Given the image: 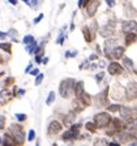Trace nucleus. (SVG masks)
<instances>
[{
	"label": "nucleus",
	"mask_w": 137,
	"mask_h": 146,
	"mask_svg": "<svg viewBox=\"0 0 137 146\" xmlns=\"http://www.w3.org/2000/svg\"><path fill=\"white\" fill-rule=\"evenodd\" d=\"M9 134L13 137V140L16 141V145H24L25 142V132L24 128L20 124H12L8 128Z\"/></svg>",
	"instance_id": "obj_1"
},
{
	"label": "nucleus",
	"mask_w": 137,
	"mask_h": 146,
	"mask_svg": "<svg viewBox=\"0 0 137 146\" xmlns=\"http://www.w3.org/2000/svg\"><path fill=\"white\" fill-rule=\"evenodd\" d=\"M74 85H76V81L73 78H67L63 80L60 82V86H59V93H60L61 98H69V95L72 93H74Z\"/></svg>",
	"instance_id": "obj_2"
},
{
	"label": "nucleus",
	"mask_w": 137,
	"mask_h": 146,
	"mask_svg": "<svg viewBox=\"0 0 137 146\" xmlns=\"http://www.w3.org/2000/svg\"><path fill=\"white\" fill-rule=\"evenodd\" d=\"M112 117L111 115L107 112H99L94 116V124L97 125V128H104L107 125H110Z\"/></svg>",
	"instance_id": "obj_3"
},
{
	"label": "nucleus",
	"mask_w": 137,
	"mask_h": 146,
	"mask_svg": "<svg viewBox=\"0 0 137 146\" xmlns=\"http://www.w3.org/2000/svg\"><path fill=\"white\" fill-rule=\"evenodd\" d=\"M80 128H81V124H73L70 127L69 131H67L65 133L61 136L63 141H72V140H76L77 137H78V131Z\"/></svg>",
	"instance_id": "obj_4"
},
{
	"label": "nucleus",
	"mask_w": 137,
	"mask_h": 146,
	"mask_svg": "<svg viewBox=\"0 0 137 146\" xmlns=\"http://www.w3.org/2000/svg\"><path fill=\"white\" fill-rule=\"evenodd\" d=\"M99 4H100L99 0H91V1H89V3L84 7V8H85V16L86 17H93V16L95 15V12H97Z\"/></svg>",
	"instance_id": "obj_5"
},
{
	"label": "nucleus",
	"mask_w": 137,
	"mask_h": 146,
	"mask_svg": "<svg viewBox=\"0 0 137 146\" xmlns=\"http://www.w3.org/2000/svg\"><path fill=\"white\" fill-rule=\"evenodd\" d=\"M125 98L128 100H133L137 98V82H129L125 88Z\"/></svg>",
	"instance_id": "obj_6"
},
{
	"label": "nucleus",
	"mask_w": 137,
	"mask_h": 146,
	"mask_svg": "<svg viewBox=\"0 0 137 146\" xmlns=\"http://www.w3.org/2000/svg\"><path fill=\"white\" fill-rule=\"evenodd\" d=\"M114 33H115V25H114V22H108L107 25H104V26H102L99 29V34L102 36H104V38L111 36Z\"/></svg>",
	"instance_id": "obj_7"
},
{
	"label": "nucleus",
	"mask_w": 137,
	"mask_h": 146,
	"mask_svg": "<svg viewBox=\"0 0 137 146\" xmlns=\"http://www.w3.org/2000/svg\"><path fill=\"white\" fill-rule=\"evenodd\" d=\"M61 129H63V125H61V123L54 120V121H51L49 124V128H47V134H49V136L58 134L59 132H61Z\"/></svg>",
	"instance_id": "obj_8"
},
{
	"label": "nucleus",
	"mask_w": 137,
	"mask_h": 146,
	"mask_svg": "<svg viewBox=\"0 0 137 146\" xmlns=\"http://www.w3.org/2000/svg\"><path fill=\"white\" fill-rule=\"evenodd\" d=\"M15 93H11L9 90L4 89V90H0V104H7L9 103L11 100L15 98Z\"/></svg>",
	"instance_id": "obj_9"
},
{
	"label": "nucleus",
	"mask_w": 137,
	"mask_h": 146,
	"mask_svg": "<svg viewBox=\"0 0 137 146\" xmlns=\"http://www.w3.org/2000/svg\"><path fill=\"white\" fill-rule=\"evenodd\" d=\"M120 115H122L123 119H132L134 115H137V110H133V108H129V107H125V106H120Z\"/></svg>",
	"instance_id": "obj_10"
},
{
	"label": "nucleus",
	"mask_w": 137,
	"mask_h": 146,
	"mask_svg": "<svg viewBox=\"0 0 137 146\" xmlns=\"http://www.w3.org/2000/svg\"><path fill=\"white\" fill-rule=\"evenodd\" d=\"M124 72V68L120 65L119 63H116V61H112V63L108 64V73L111 74V76H116V74H122V73Z\"/></svg>",
	"instance_id": "obj_11"
},
{
	"label": "nucleus",
	"mask_w": 137,
	"mask_h": 146,
	"mask_svg": "<svg viewBox=\"0 0 137 146\" xmlns=\"http://www.w3.org/2000/svg\"><path fill=\"white\" fill-rule=\"evenodd\" d=\"M137 29V22L133 20H127V21H123L122 24V31H124L125 34L134 31Z\"/></svg>",
	"instance_id": "obj_12"
},
{
	"label": "nucleus",
	"mask_w": 137,
	"mask_h": 146,
	"mask_svg": "<svg viewBox=\"0 0 137 146\" xmlns=\"http://www.w3.org/2000/svg\"><path fill=\"white\" fill-rule=\"evenodd\" d=\"M116 47V40L115 39H106L104 42V55L107 58H110V55L112 52V50Z\"/></svg>",
	"instance_id": "obj_13"
},
{
	"label": "nucleus",
	"mask_w": 137,
	"mask_h": 146,
	"mask_svg": "<svg viewBox=\"0 0 137 146\" xmlns=\"http://www.w3.org/2000/svg\"><path fill=\"white\" fill-rule=\"evenodd\" d=\"M123 55H124V47H120V46H116L115 48L112 50L111 55H110V58L115 59V60H119L120 58H123Z\"/></svg>",
	"instance_id": "obj_14"
},
{
	"label": "nucleus",
	"mask_w": 137,
	"mask_h": 146,
	"mask_svg": "<svg viewBox=\"0 0 137 146\" xmlns=\"http://www.w3.org/2000/svg\"><path fill=\"white\" fill-rule=\"evenodd\" d=\"M107 94H108V88H106L103 91L99 93V95H98L99 106H107Z\"/></svg>",
	"instance_id": "obj_15"
},
{
	"label": "nucleus",
	"mask_w": 137,
	"mask_h": 146,
	"mask_svg": "<svg viewBox=\"0 0 137 146\" xmlns=\"http://www.w3.org/2000/svg\"><path fill=\"white\" fill-rule=\"evenodd\" d=\"M85 107H86L85 104L82 103L80 99H77V98H76V100H73V102H72V111H73V112H76V113L80 112V111H82Z\"/></svg>",
	"instance_id": "obj_16"
},
{
	"label": "nucleus",
	"mask_w": 137,
	"mask_h": 146,
	"mask_svg": "<svg viewBox=\"0 0 137 146\" xmlns=\"http://www.w3.org/2000/svg\"><path fill=\"white\" fill-rule=\"evenodd\" d=\"M84 93H85V90H84V82L82 81L76 82V85H74V95H76V98H80Z\"/></svg>",
	"instance_id": "obj_17"
},
{
	"label": "nucleus",
	"mask_w": 137,
	"mask_h": 146,
	"mask_svg": "<svg viewBox=\"0 0 137 146\" xmlns=\"http://www.w3.org/2000/svg\"><path fill=\"white\" fill-rule=\"evenodd\" d=\"M116 136H119V143H128V142H131V138L133 136L129 133H120V134H116Z\"/></svg>",
	"instance_id": "obj_18"
},
{
	"label": "nucleus",
	"mask_w": 137,
	"mask_h": 146,
	"mask_svg": "<svg viewBox=\"0 0 137 146\" xmlns=\"http://www.w3.org/2000/svg\"><path fill=\"white\" fill-rule=\"evenodd\" d=\"M136 40H137V35L133 33V31L127 33V35H125V44L129 46V44H132L133 42H136Z\"/></svg>",
	"instance_id": "obj_19"
},
{
	"label": "nucleus",
	"mask_w": 137,
	"mask_h": 146,
	"mask_svg": "<svg viewBox=\"0 0 137 146\" xmlns=\"http://www.w3.org/2000/svg\"><path fill=\"white\" fill-rule=\"evenodd\" d=\"M77 99H80V100H81V102H82V103H84V104H85L86 107H88V106H90V104H91V97L88 94V93H84V94H82L80 98H77Z\"/></svg>",
	"instance_id": "obj_20"
},
{
	"label": "nucleus",
	"mask_w": 137,
	"mask_h": 146,
	"mask_svg": "<svg viewBox=\"0 0 137 146\" xmlns=\"http://www.w3.org/2000/svg\"><path fill=\"white\" fill-rule=\"evenodd\" d=\"M0 50H3L4 52L7 54H12V43L11 42H4V43H0Z\"/></svg>",
	"instance_id": "obj_21"
},
{
	"label": "nucleus",
	"mask_w": 137,
	"mask_h": 146,
	"mask_svg": "<svg viewBox=\"0 0 137 146\" xmlns=\"http://www.w3.org/2000/svg\"><path fill=\"white\" fill-rule=\"evenodd\" d=\"M123 63H124V67L127 68L128 70H132V72H134V74H137L136 70H134V68H133V63H132L131 59H129V58H124Z\"/></svg>",
	"instance_id": "obj_22"
},
{
	"label": "nucleus",
	"mask_w": 137,
	"mask_h": 146,
	"mask_svg": "<svg viewBox=\"0 0 137 146\" xmlns=\"http://www.w3.org/2000/svg\"><path fill=\"white\" fill-rule=\"evenodd\" d=\"M3 145H16V141L13 140V137L11 136V134H9V133H7L5 136H4Z\"/></svg>",
	"instance_id": "obj_23"
},
{
	"label": "nucleus",
	"mask_w": 137,
	"mask_h": 146,
	"mask_svg": "<svg viewBox=\"0 0 137 146\" xmlns=\"http://www.w3.org/2000/svg\"><path fill=\"white\" fill-rule=\"evenodd\" d=\"M122 89L123 88H120V86H119V90H116V86H115V88H114V91H112V95H111V97H112L114 99H119V100L123 99L124 97H123L122 93H120V90H122Z\"/></svg>",
	"instance_id": "obj_24"
},
{
	"label": "nucleus",
	"mask_w": 137,
	"mask_h": 146,
	"mask_svg": "<svg viewBox=\"0 0 137 146\" xmlns=\"http://www.w3.org/2000/svg\"><path fill=\"white\" fill-rule=\"evenodd\" d=\"M37 47H38V46H37V42H35V40H33L31 43L26 44V51L29 52V54H34V52H35V50H37Z\"/></svg>",
	"instance_id": "obj_25"
},
{
	"label": "nucleus",
	"mask_w": 137,
	"mask_h": 146,
	"mask_svg": "<svg viewBox=\"0 0 137 146\" xmlns=\"http://www.w3.org/2000/svg\"><path fill=\"white\" fill-rule=\"evenodd\" d=\"M55 99H56L55 91H51V93L49 94V97H47V99H46V104H47V106H51V104L55 102Z\"/></svg>",
	"instance_id": "obj_26"
},
{
	"label": "nucleus",
	"mask_w": 137,
	"mask_h": 146,
	"mask_svg": "<svg viewBox=\"0 0 137 146\" xmlns=\"http://www.w3.org/2000/svg\"><path fill=\"white\" fill-rule=\"evenodd\" d=\"M74 117H76V112H73V111H72V112H70L67 117H64V120H63L64 124H70V123H72V120Z\"/></svg>",
	"instance_id": "obj_27"
},
{
	"label": "nucleus",
	"mask_w": 137,
	"mask_h": 146,
	"mask_svg": "<svg viewBox=\"0 0 137 146\" xmlns=\"http://www.w3.org/2000/svg\"><path fill=\"white\" fill-rule=\"evenodd\" d=\"M120 110V104H111V106L107 107V111L108 112H116Z\"/></svg>",
	"instance_id": "obj_28"
},
{
	"label": "nucleus",
	"mask_w": 137,
	"mask_h": 146,
	"mask_svg": "<svg viewBox=\"0 0 137 146\" xmlns=\"http://www.w3.org/2000/svg\"><path fill=\"white\" fill-rule=\"evenodd\" d=\"M43 78H45V74H43V73H38V74H37V78H35V85L39 86L41 82L43 81Z\"/></svg>",
	"instance_id": "obj_29"
},
{
	"label": "nucleus",
	"mask_w": 137,
	"mask_h": 146,
	"mask_svg": "<svg viewBox=\"0 0 137 146\" xmlns=\"http://www.w3.org/2000/svg\"><path fill=\"white\" fill-rule=\"evenodd\" d=\"M65 29H67V26H64L63 29H61V31H60V36H59L58 40H56V42H58L59 44H63V43H64V30H65Z\"/></svg>",
	"instance_id": "obj_30"
},
{
	"label": "nucleus",
	"mask_w": 137,
	"mask_h": 146,
	"mask_svg": "<svg viewBox=\"0 0 137 146\" xmlns=\"http://www.w3.org/2000/svg\"><path fill=\"white\" fill-rule=\"evenodd\" d=\"M86 129H89L90 132H97V125L94 123H86Z\"/></svg>",
	"instance_id": "obj_31"
},
{
	"label": "nucleus",
	"mask_w": 137,
	"mask_h": 146,
	"mask_svg": "<svg viewBox=\"0 0 137 146\" xmlns=\"http://www.w3.org/2000/svg\"><path fill=\"white\" fill-rule=\"evenodd\" d=\"M34 40V36L33 35H26L24 36V44H29V43H31Z\"/></svg>",
	"instance_id": "obj_32"
},
{
	"label": "nucleus",
	"mask_w": 137,
	"mask_h": 146,
	"mask_svg": "<svg viewBox=\"0 0 137 146\" xmlns=\"http://www.w3.org/2000/svg\"><path fill=\"white\" fill-rule=\"evenodd\" d=\"M4 84H5V86H11V85H13L15 84V78L13 77H8V78L4 81Z\"/></svg>",
	"instance_id": "obj_33"
},
{
	"label": "nucleus",
	"mask_w": 137,
	"mask_h": 146,
	"mask_svg": "<svg viewBox=\"0 0 137 146\" xmlns=\"http://www.w3.org/2000/svg\"><path fill=\"white\" fill-rule=\"evenodd\" d=\"M16 117H17L18 121H25L26 120V115L25 113H16Z\"/></svg>",
	"instance_id": "obj_34"
},
{
	"label": "nucleus",
	"mask_w": 137,
	"mask_h": 146,
	"mask_svg": "<svg viewBox=\"0 0 137 146\" xmlns=\"http://www.w3.org/2000/svg\"><path fill=\"white\" fill-rule=\"evenodd\" d=\"M4 128H5V116H0V129L3 131Z\"/></svg>",
	"instance_id": "obj_35"
},
{
	"label": "nucleus",
	"mask_w": 137,
	"mask_h": 146,
	"mask_svg": "<svg viewBox=\"0 0 137 146\" xmlns=\"http://www.w3.org/2000/svg\"><path fill=\"white\" fill-rule=\"evenodd\" d=\"M34 138H35V131H34V129H31V131L29 132V136H27V140H29V141H33Z\"/></svg>",
	"instance_id": "obj_36"
},
{
	"label": "nucleus",
	"mask_w": 137,
	"mask_h": 146,
	"mask_svg": "<svg viewBox=\"0 0 137 146\" xmlns=\"http://www.w3.org/2000/svg\"><path fill=\"white\" fill-rule=\"evenodd\" d=\"M89 1H91V0H78V7H80V8H84V7H85Z\"/></svg>",
	"instance_id": "obj_37"
},
{
	"label": "nucleus",
	"mask_w": 137,
	"mask_h": 146,
	"mask_svg": "<svg viewBox=\"0 0 137 146\" xmlns=\"http://www.w3.org/2000/svg\"><path fill=\"white\" fill-rule=\"evenodd\" d=\"M103 77H104V73H103V72L98 73L97 76H95V81H97V82H100V81H102V78H103Z\"/></svg>",
	"instance_id": "obj_38"
},
{
	"label": "nucleus",
	"mask_w": 137,
	"mask_h": 146,
	"mask_svg": "<svg viewBox=\"0 0 137 146\" xmlns=\"http://www.w3.org/2000/svg\"><path fill=\"white\" fill-rule=\"evenodd\" d=\"M38 4H41V0H31L30 1V7H34V8H37Z\"/></svg>",
	"instance_id": "obj_39"
},
{
	"label": "nucleus",
	"mask_w": 137,
	"mask_h": 146,
	"mask_svg": "<svg viewBox=\"0 0 137 146\" xmlns=\"http://www.w3.org/2000/svg\"><path fill=\"white\" fill-rule=\"evenodd\" d=\"M42 18H43V13H41V15L39 16H38V17H37V18H34V24H38V22H39L41 21V20H42Z\"/></svg>",
	"instance_id": "obj_40"
},
{
	"label": "nucleus",
	"mask_w": 137,
	"mask_h": 146,
	"mask_svg": "<svg viewBox=\"0 0 137 146\" xmlns=\"http://www.w3.org/2000/svg\"><path fill=\"white\" fill-rule=\"evenodd\" d=\"M106 3H107V5H108V7H111V8H112V7L115 5V0H106Z\"/></svg>",
	"instance_id": "obj_41"
},
{
	"label": "nucleus",
	"mask_w": 137,
	"mask_h": 146,
	"mask_svg": "<svg viewBox=\"0 0 137 146\" xmlns=\"http://www.w3.org/2000/svg\"><path fill=\"white\" fill-rule=\"evenodd\" d=\"M38 73H39V70H38V68H34V69H31L30 74H31V76H37Z\"/></svg>",
	"instance_id": "obj_42"
},
{
	"label": "nucleus",
	"mask_w": 137,
	"mask_h": 146,
	"mask_svg": "<svg viewBox=\"0 0 137 146\" xmlns=\"http://www.w3.org/2000/svg\"><path fill=\"white\" fill-rule=\"evenodd\" d=\"M89 61H84V64H81V65H80V69H85V68H88L89 67Z\"/></svg>",
	"instance_id": "obj_43"
},
{
	"label": "nucleus",
	"mask_w": 137,
	"mask_h": 146,
	"mask_svg": "<svg viewBox=\"0 0 137 146\" xmlns=\"http://www.w3.org/2000/svg\"><path fill=\"white\" fill-rule=\"evenodd\" d=\"M99 143H110L107 140H97L95 141V145H99Z\"/></svg>",
	"instance_id": "obj_44"
},
{
	"label": "nucleus",
	"mask_w": 137,
	"mask_h": 146,
	"mask_svg": "<svg viewBox=\"0 0 137 146\" xmlns=\"http://www.w3.org/2000/svg\"><path fill=\"white\" fill-rule=\"evenodd\" d=\"M95 59H98L97 55H91L90 58H89V60H95Z\"/></svg>",
	"instance_id": "obj_45"
},
{
	"label": "nucleus",
	"mask_w": 137,
	"mask_h": 146,
	"mask_svg": "<svg viewBox=\"0 0 137 146\" xmlns=\"http://www.w3.org/2000/svg\"><path fill=\"white\" fill-rule=\"evenodd\" d=\"M7 35H8L7 33H3V31H0V38H5Z\"/></svg>",
	"instance_id": "obj_46"
},
{
	"label": "nucleus",
	"mask_w": 137,
	"mask_h": 146,
	"mask_svg": "<svg viewBox=\"0 0 137 146\" xmlns=\"http://www.w3.org/2000/svg\"><path fill=\"white\" fill-rule=\"evenodd\" d=\"M31 67H33V65H31V64H29V65H27V68H26V69H25V72H30Z\"/></svg>",
	"instance_id": "obj_47"
},
{
	"label": "nucleus",
	"mask_w": 137,
	"mask_h": 146,
	"mask_svg": "<svg viewBox=\"0 0 137 146\" xmlns=\"http://www.w3.org/2000/svg\"><path fill=\"white\" fill-rule=\"evenodd\" d=\"M17 93H18V94H20V95H24V94H25V90H22V89H20V90H18Z\"/></svg>",
	"instance_id": "obj_48"
},
{
	"label": "nucleus",
	"mask_w": 137,
	"mask_h": 146,
	"mask_svg": "<svg viewBox=\"0 0 137 146\" xmlns=\"http://www.w3.org/2000/svg\"><path fill=\"white\" fill-rule=\"evenodd\" d=\"M8 1L11 4H13V5H16V4H17V0H8Z\"/></svg>",
	"instance_id": "obj_49"
},
{
	"label": "nucleus",
	"mask_w": 137,
	"mask_h": 146,
	"mask_svg": "<svg viewBox=\"0 0 137 146\" xmlns=\"http://www.w3.org/2000/svg\"><path fill=\"white\" fill-rule=\"evenodd\" d=\"M4 61H5V59H4L3 56L0 55V64H4Z\"/></svg>",
	"instance_id": "obj_50"
},
{
	"label": "nucleus",
	"mask_w": 137,
	"mask_h": 146,
	"mask_svg": "<svg viewBox=\"0 0 137 146\" xmlns=\"http://www.w3.org/2000/svg\"><path fill=\"white\" fill-rule=\"evenodd\" d=\"M47 61H49V58H45V59H42V64H47Z\"/></svg>",
	"instance_id": "obj_51"
},
{
	"label": "nucleus",
	"mask_w": 137,
	"mask_h": 146,
	"mask_svg": "<svg viewBox=\"0 0 137 146\" xmlns=\"http://www.w3.org/2000/svg\"><path fill=\"white\" fill-rule=\"evenodd\" d=\"M22 1H24V3H26V4H29V5H30V0H22Z\"/></svg>",
	"instance_id": "obj_52"
},
{
	"label": "nucleus",
	"mask_w": 137,
	"mask_h": 146,
	"mask_svg": "<svg viewBox=\"0 0 137 146\" xmlns=\"http://www.w3.org/2000/svg\"><path fill=\"white\" fill-rule=\"evenodd\" d=\"M0 145H3V140L1 138H0Z\"/></svg>",
	"instance_id": "obj_53"
}]
</instances>
